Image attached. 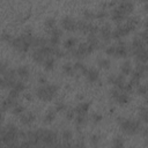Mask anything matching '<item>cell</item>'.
<instances>
[{"mask_svg": "<svg viewBox=\"0 0 148 148\" xmlns=\"http://www.w3.org/2000/svg\"><path fill=\"white\" fill-rule=\"evenodd\" d=\"M34 38H35V37L32 36L31 31H30V30H29V31L27 30V31L23 32L21 36L15 37L10 44H12V46H13L14 50H16V51H18V52H22V53H25V52H28L29 47L32 46Z\"/></svg>", "mask_w": 148, "mask_h": 148, "instance_id": "obj_1", "label": "cell"}, {"mask_svg": "<svg viewBox=\"0 0 148 148\" xmlns=\"http://www.w3.org/2000/svg\"><path fill=\"white\" fill-rule=\"evenodd\" d=\"M58 87L52 83H45L37 88L36 96L42 102H51L58 95Z\"/></svg>", "mask_w": 148, "mask_h": 148, "instance_id": "obj_2", "label": "cell"}, {"mask_svg": "<svg viewBox=\"0 0 148 148\" xmlns=\"http://www.w3.org/2000/svg\"><path fill=\"white\" fill-rule=\"evenodd\" d=\"M119 127L123 133L127 135H134L141 131V124L136 119L132 118H119Z\"/></svg>", "mask_w": 148, "mask_h": 148, "instance_id": "obj_3", "label": "cell"}, {"mask_svg": "<svg viewBox=\"0 0 148 148\" xmlns=\"http://www.w3.org/2000/svg\"><path fill=\"white\" fill-rule=\"evenodd\" d=\"M128 51H130V49H128L127 44L123 40H119L117 44L109 45L105 49V53L108 56L116 57V58H126L128 56Z\"/></svg>", "mask_w": 148, "mask_h": 148, "instance_id": "obj_4", "label": "cell"}, {"mask_svg": "<svg viewBox=\"0 0 148 148\" xmlns=\"http://www.w3.org/2000/svg\"><path fill=\"white\" fill-rule=\"evenodd\" d=\"M110 95L112 97V99L119 104V105H127L130 102H131V97L130 95L127 94V91L123 90V89H117V88H113L111 91H110Z\"/></svg>", "mask_w": 148, "mask_h": 148, "instance_id": "obj_5", "label": "cell"}, {"mask_svg": "<svg viewBox=\"0 0 148 148\" xmlns=\"http://www.w3.org/2000/svg\"><path fill=\"white\" fill-rule=\"evenodd\" d=\"M94 51H95V49L88 42H84V43L79 44V46L73 51V56L76 57V58H79V59L80 58H86L89 54H91Z\"/></svg>", "mask_w": 148, "mask_h": 148, "instance_id": "obj_6", "label": "cell"}, {"mask_svg": "<svg viewBox=\"0 0 148 148\" xmlns=\"http://www.w3.org/2000/svg\"><path fill=\"white\" fill-rule=\"evenodd\" d=\"M77 22H79V21L74 20V17L66 15V16H62V17H61V20H60V25H61V28H62L64 30L72 32V31L77 30Z\"/></svg>", "mask_w": 148, "mask_h": 148, "instance_id": "obj_7", "label": "cell"}, {"mask_svg": "<svg viewBox=\"0 0 148 148\" xmlns=\"http://www.w3.org/2000/svg\"><path fill=\"white\" fill-rule=\"evenodd\" d=\"M109 83L112 84L114 88L117 89H125L126 87V80H125V76L123 74H113L109 77Z\"/></svg>", "mask_w": 148, "mask_h": 148, "instance_id": "obj_8", "label": "cell"}, {"mask_svg": "<svg viewBox=\"0 0 148 148\" xmlns=\"http://www.w3.org/2000/svg\"><path fill=\"white\" fill-rule=\"evenodd\" d=\"M130 34H131V32L128 31V29L126 28V25H125L124 23H121V24L117 25V27L112 30V38H113V39H118V40H120L121 38L126 37V36L130 35Z\"/></svg>", "mask_w": 148, "mask_h": 148, "instance_id": "obj_9", "label": "cell"}, {"mask_svg": "<svg viewBox=\"0 0 148 148\" xmlns=\"http://www.w3.org/2000/svg\"><path fill=\"white\" fill-rule=\"evenodd\" d=\"M110 16H111V20L113 21V22H116V23H124L126 20H127V16L117 7V5L112 8V10H111V13H110Z\"/></svg>", "mask_w": 148, "mask_h": 148, "instance_id": "obj_10", "label": "cell"}, {"mask_svg": "<svg viewBox=\"0 0 148 148\" xmlns=\"http://www.w3.org/2000/svg\"><path fill=\"white\" fill-rule=\"evenodd\" d=\"M98 32H99V36H101L102 40H104V42H109L112 38V30H111L110 24H108V23L103 24L99 28V31Z\"/></svg>", "mask_w": 148, "mask_h": 148, "instance_id": "obj_11", "label": "cell"}, {"mask_svg": "<svg viewBox=\"0 0 148 148\" xmlns=\"http://www.w3.org/2000/svg\"><path fill=\"white\" fill-rule=\"evenodd\" d=\"M124 24L126 25V28L128 29L130 32H133V31L139 27L140 20H139L138 16H130V17L124 22Z\"/></svg>", "mask_w": 148, "mask_h": 148, "instance_id": "obj_12", "label": "cell"}, {"mask_svg": "<svg viewBox=\"0 0 148 148\" xmlns=\"http://www.w3.org/2000/svg\"><path fill=\"white\" fill-rule=\"evenodd\" d=\"M36 120V114L31 111H25L23 114L20 116V121L23 125H31Z\"/></svg>", "mask_w": 148, "mask_h": 148, "instance_id": "obj_13", "label": "cell"}, {"mask_svg": "<svg viewBox=\"0 0 148 148\" xmlns=\"http://www.w3.org/2000/svg\"><path fill=\"white\" fill-rule=\"evenodd\" d=\"M77 46H79V40H77L76 37L71 36V37L66 38L65 42H64V49L67 50V51H72L73 52Z\"/></svg>", "mask_w": 148, "mask_h": 148, "instance_id": "obj_14", "label": "cell"}, {"mask_svg": "<svg viewBox=\"0 0 148 148\" xmlns=\"http://www.w3.org/2000/svg\"><path fill=\"white\" fill-rule=\"evenodd\" d=\"M146 47V44L142 42L141 38L136 37L132 40V44H131V51L133 52V54H136L138 52H140L141 50H143Z\"/></svg>", "mask_w": 148, "mask_h": 148, "instance_id": "obj_15", "label": "cell"}, {"mask_svg": "<svg viewBox=\"0 0 148 148\" xmlns=\"http://www.w3.org/2000/svg\"><path fill=\"white\" fill-rule=\"evenodd\" d=\"M61 36H62V31H61L59 28H56V29L50 34V43H51V45H52V46H57V45L60 43Z\"/></svg>", "mask_w": 148, "mask_h": 148, "instance_id": "obj_16", "label": "cell"}, {"mask_svg": "<svg viewBox=\"0 0 148 148\" xmlns=\"http://www.w3.org/2000/svg\"><path fill=\"white\" fill-rule=\"evenodd\" d=\"M89 109H90V103H89V102H80V103L75 106L74 111H75V114L87 116Z\"/></svg>", "mask_w": 148, "mask_h": 148, "instance_id": "obj_17", "label": "cell"}, {"mask_svg": "<svg viewBox=\"0 0 148 148\" xmlns=\"http://www.w3.org/2000/svg\"><path fill=\"white\" fill-rule=\"evenodd\" d=\"M117 7H118L126 16H128V15L134 10V3H133V2H130V1L120 2V3L117 5Z\"/></svg>", "mask_w": 148, "mask_h": 148, "instance_id": "obj_18", "label": "cell"}, {"mask_svg": "<svg viewBox=\"0 0 148 148\" xmlns=\"http://www.w3.org/2000/svg\"><path fill=\"white\" fill-rule=\"evenodd\" d=\"M136 61L139 64H143V65H147L148 64V49L145 47L143 50H141L140 52H138L136 54H134Z\"/></svg>", "mask_w": 148, "mask_h": 148, "instance_id": "obj_19", "label": "cell"}, {"mask_svg": "<svg viewBox=\"0 0 148 148\" xmlns=\"http://www.w3.org/2000/svg\"><path fill=\"white\" fill-rule=\"evenodd\" d=\"M15 74H16V76H18L20 79L24 80V79H28V77H29V75H30V69H29L28 66L22 65V66L17 67V68L15 69Z\"/></svg>", "mask_w": 148, "mask_h": 148, "instance_id": "obj_20", "label": "cell"}, {"mask_svg": "<svg viewBox=\"0 0 148 148\" xmlns=\"http://www.w3.org/2000/svg\"><path fill=\"white\" fill-rule=\"evenodd\" d=\"M98 77H99V72H98L96 68H94V67L88 68V71H87V73H86V79H87L89 82L94 83V82H96V81L98 80Z\"/></svg>", "mask_w": 148, "mask_h": 148, "instance_id": "obj_21", "label": "cell"}, {"mask_svg": "<svg viewBox=\"0 0 148 148\" xmlns=\"http://www.w3.org/2000/svg\"><path fill=\"white\" fill-rule=\"evenodd\" d=\"M56 117H57V111L50 109V110H47L45 112V114L43 117V123L46 124V125H50L56 120Z\"/></svg>", "mask_w": 148, "mask_h": 148, "instance_id": "obj_22", "label": "cell"}, {"mask_svg": "<svg viewBox=\"0 0 148 148\" xmlns=\"http://www.w3.org/2000/svg\"><path fill=\"white\" fill-rule=\"evenodd\" d=\"M44 28L47 32H52L56 28H57V21L54 17H47L45 21H44Z\"/></svg>", "mask_w": 148, "mask_h": 148, "instance_id": "obj_23", "label": "cell"}, {"mask_svg": "<svg viewBox=\"0 0 148 148\" xmlns=\"http://www.w3.org/2000/svg\"><path fill=\"white\" fill-rule=\"evenodd\" d=\"M132 72H133L132 62H131L130 60H125V61L121 64V66H120V73H121L124 76H126V75H131Z\"/></svg>", "mask_w": 148, "mask_h": 148, "instance_id": "obj_24", "label": "cell"}, {"mask_svg": "<svg viewBox=\"0 0 148 148\" xmlns=\"http://www.w3.org/2000/svg\"><path fill=\"white\" fill-rule=\"evenodd\" d=\"M61 69H62V73H64L65 75H67V76H72V75H74V73H75L74 64H72V62H69V61L65 62V64L62 65Z\"/></svg>", "mask_w": 148, "mask_h": 148, "instance_id": "obj_25", "label": "cell"}, {"mask_svg": "<svg viewBox=\"0 0 148 148\" xmlns=\"http://www.w3.org/2000/svg\"><path fill=\"white\" fill-rule=\"evenodd\" d=\"M42 65H43V67H44L45 71H47V72L53 71L54 67H56V59H54V57H49V58H46L45 61H44Z\"/></svg>", "mask_w": 148, "mask_h": 148, "instance_id": "obj_26", "label": "cell"}, {"mask_svg": "<svg viewBox=\"0 0 148 148\" xmlns=\"http://www.w3.org/2000/svg\"><path fill=\"white\" fill-rule=\"evenodd\" d=\"M97 65L101 69H104V71H108L110 67H111V60L109 58H98L97 60Z\"/></svg>", "mask_w": 148, "mask_h": 148, "instance_id": "obj_27", "label": "cell"}, {"mask_svg": "<svg viewBox=\"0 0 148 148\" xmlns=\"http://www.w3.org/2000/svg\"><path fill=\"white\" fill-rule=\"evenodd\" d=\"M112 148H125V141L120 135H117L112 140Z\"/></svg>", "mask_w": 148, "mask_h": 148, "instance_id": "obj_28", "label": "cell"}, {"mask_svg": "<svg viewBox=\"0 0 148 148\" xmlns=\"http://www.w3.org/2000/svg\"><path fill=\"white\" fill-rule=\"evenodd\" d=\"M136 94L140 95V96H147L148 95V81L146 83H142L140 84L138 88H136Z\"/></svg>", "mask_w": 148, "mask_h": 148, "instance_id": "obj_29", "label": "cell"}, {"mask_svg": "<svg viewBox=\"0 0 148 148\" xmlns=\"http://www.w3.org/2000/svg\"><path fill=\"white\" fill-rule=\"evenodd\" d=\"M140 38L142 39V42L148 45V21L145 22V25H143V30L141 31L140 34Z\"/></svg>", "mask_w": 148, "mask_h": 148, "instance_id": "obj_30", "label": "cell"}, {"mask_svg": "<svg viewBox=\"0 0 148 148\" xmlns=\"http://www.w3.org/2000/svg\"><path fill=\"white\" fill-rule=\"evenodd\" d=\"M74 69H75V72H79V73L84 74V75H86V73H87V71H88L87 66H86L83 62H81V61H77V62L74 64Z\"/></svg>", "mask_w": 148, "mask_h": 148, "instance_id": "obj_31", "label": "cell"}, {"mask_svg": "<svg viewBox=\"0 0 148 148\" xmlns=\"http://www.w3.org/2000/svg\"><path fill=\"white\" fill-rule=\"evenodd\" d=\"M25 112V108L22 105V104H15L13 108H12V113L15 114V116H21Z\"/></svg>", "mask_w": 148, "mask_h": 148, "instance_id": "obj_32", "label": "cell"}, {"mask_svg": "<svg viewBox=\"0 0 148 148\" xmlns=\"http://www.w3.org/2000/svg\"><path fill=\"white\" fill-rule=\"evenodd\" d=\"M139 116L143 123L148 124V108H140L139 109Z\"/></svg>", "mask_w": 148, "mask_h": 148, "instance_id": "obj_33", "label": "cell"}, {"mask_svg": "<svg viewBox=\"0 0 148 148\" xmlns=\"http://www.w3.org/2000/svg\"><path fill=\"white\" fill-rule=\"evenodd\" d=\"M54 110H56L57 112H65V111L67 110V106H66V104H65L62 101H60V102H57V103H56Z\"/></svg>", "mask_w": 148, "mask_h": 148, "instance_id": "obj_34", "label": "cell"}, {"mask_svg": "<svg viewBox=\"0 0 148 148\" xmlns=\"http://www.w3.org/2000/svg\"><path fill=\"white\" fill-rule=\"evenodd\" d=\"M99 142H101V136L98 134H92L90 136V145L92 147H97L99 145Z\"/></svg>", "mask_w": 148, "mask_h": 148, "instance_id": "obj_35", "label": "cell"}, {"mask_svg": "<svg viewBox=\"0 0 148 148\" xmlns=\"http://www.w3.org/2000/svg\"><path fill=\"white\" fill-rule=\"evenodd\" d=\"M83 16L86 20H94V18H96V12H92L90 9H86L83 12Z\"/></svg>", "mask_w": 148, "mask_h": 148, "instance_id": "obj_36", "label": "cell"}, {"mask_svg": "<svg viewBox=\"0 0 148 148\" xmlns=\"http://www.w3.org/2000/svg\"><path fill=\"white\" fill-rule=\"evenodd\" d=\"M106 16H108V10L104 8H101L96 12V18H98V20H104V18H106Z\"/></svg>", "mask_w": 148, "mask_h": 148, "instance_id": "obj_37", "label": "cell"}, {"mask_svg": "<svg viewBox=\"0 0 148 148\" xmlns=\"http://www.w3.org/2000/svg\"><path fill=\"white\" fill-rule=\"evenodd\" d=\"M103 120V116L99 113V112H94L92 116H91V121L94 124H99L101 121Z\"/></svg>", "mask_w": 148, "mask_h": 148, "instance_id": "obj_38", "label": "cell"}, {"mask_svg": "<svg viewBox=\"0 0 148 148\" xmlns=\"http://www.w3.org/2000/svg\"><path fill=\"white\" fill-rule=\"evenodd\" d=\"M86 119H87V117H86V116H81V114H76V116H75V118H74L75 124H76V125H79V126L83 125V124L86 123Z\"/></svg>", "mask_w": 148, "mask_h": 148, "instance_id": "obj_39", "label": "cell"}, {"mask_svg": "<svg viewBox=\"0 0 148 148\" xmlns=\"http://www.w3.org/2000/svg\"><path fill=\"white\" fill-rule=\"evenodd\" d=\"M1 39H2L3 42H7V43H9V42H10V43H12L14 38L12 37V35H10V34H8V32H3V34H2V37H1Z\"/></svg>", "mask_w": 148, "mask_h": 148, "instance_id": "obj_40", "label": "cell"}, {"mask_svg": "<svg viewBox=\"0 0 148 148\" xmlns=\"http://www.w3.org/2000/svg\"><path fill=\"white\" fill-rule=\"evenodd\" d=\"M62 136H64V139H66V140L72 139V133H71V131L65 130V131H64V133H62Z\"/></svg>", "mask_w": 148, "mask_h": 148, "instance_id": "obj_41", "label": "cell"}, {"mask_svg": "<svg viewBox=\"0 0 148 148\" xmlns=\"http://www.w3.org/2000/svg\"><path fill=\"white\" fill-rule=\"evenodd\" d=\"M143 9H145L146 13H148V2H146V3L143 5Z\"/></svg>", "mask_w": 148, "mask_h": 148, "instance_id": "obj_42", "label": "cell"}, {"mask_svg": "<svg viewBox=\"0 0 148 148\" xmlns=\"http://www.w3.org/2000/svg\"><path fill=\"white\" fill-rule=\"evenodd\" d=\"M24 97H25V98H27V99H29V101H31V98H32V97H31V95H30V94H25V95H24Z\"/></svg>", "mask_w": 148, "mask_h": 148, "instance_id": "obj_43", "label": "cell"}, {"mask_svg": "<svg viewBox=\"0 0 148 148\" xmlns=\"http://www.w3.org/2000/svg\"><path fill=\"white\" fill-rule=\"evenodd\" d=\"M143 138H145V145H146V147H148V135H146Z\"/></svg>", "mask_w": 148, "mask_h": 148, "instance_id": "obj_44", "label": "cell"}, {"mask_svg": "<svg viewBox=\"0 0 148 148\" xmlns=\"http://www.w3.org/2000/svg\"><path fill=\"white\" fill-rule=\"evenodd\" d=\"M145 104H146V105H148V95L145 97Z\"/></svg>", "mask_w": 148, "mask_h": 148, "instance_id": "obj_45", "label": "cell"}, {"mask_svg": "<svg viewBox=\"0 0 148 148\" xmlns=\"http://www.w3.org/2000/svg\"><path fill=\"white\" fill-rule=\"evenodd\" d=\"M133 148H136V147H133Z\"/></svg>", "mask_w": 148, "mask_h": 148, "instance_id": "obj_46", "label": "cell"}]
</instances>
